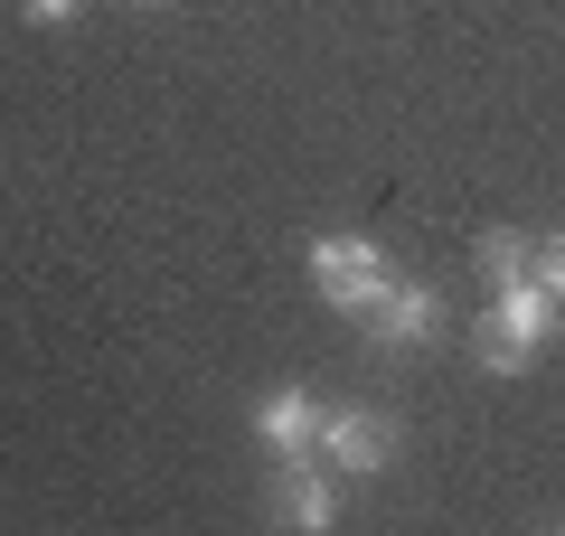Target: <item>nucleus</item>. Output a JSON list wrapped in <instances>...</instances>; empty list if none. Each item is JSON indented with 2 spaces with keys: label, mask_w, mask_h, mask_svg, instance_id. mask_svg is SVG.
Listing matches in <instances>:
<instances>
[{
  "label": "nucleus",
  "mask_w": 565,
  "mask_h": 536,
  "mask_svg": "<svg viewBox=\"0 0 565 536\" xmlns=\"http://www.w3.org/2000/svg\"><path fill=\"white\" fill-rule=\"evenodd\" d=\"M349 320L367 330V349H424V339L444 330V292H434L424 274H396V264H386V274L359 292Z\"/></svg>",
  "instance_id": "1"
},
{
  "label": "nucleus",
  "mask_w": 565,
  "mask_h": 536,
  "mask_svg": "<svg viewBox=\"0 0 565 536\" xmlns=\"http://www.w3.org/2000/svg\"><path fill=\"white\" fill-rule=\"evenodd\" d=\"M311 452H321L340 480H377V471H396L405 424L386 415V405H321V442H311Z\"/></svg>",
  "instance_id": "2"
},
{
  "label": "nucleus",
  "mask_w": 565,
  "mask_h": 536,
  "mask_svg": "<svg viewBox=\"0 0 565 536\" xmlns=\"http://www.w3.org/2000/svg\"><path fill=\"white\" fill-rule=\"evenodd\" d=\"M340 499H349V480L330 471L321 452H302V461H274L264 517H274V527H292V536H330V527H340Z\"/></svg>",
  "instance_id": "3"
},
{
  "label": "nucleus",
  "mask_w": 565,
  "mask_h": 536,
  "mask_svg": "<svg viewBox=\"0 0 565 536\" xmlns=\"http://www.w3.org/2000/svg\"><path fill=\"white\" fill-rule=\"evenodd\" d=\"M302 274H311V292H321V311H359V292L386 274V245L377 236H349V226H321V236L302 245Z\"/></svg>",
  "instance_id": "4"
},
{
  "label": "nucleus",
  "mask_w": 565,
  "mask_h": 536,
  "mask_svg": "<svg viewBox=\"0 0 565 536\" xmlns=\"http://www.w3.org/2000/svg\"><path fill=\"white\" fill-rule=\"evenodd\" d=\"M255 442H264V461H302L321 442V396L311 386H264L255 396Z\"/></svg>",
  "instance_id": "5"
},
{
  "label": "nucleus",
  "mask_w": 565,
  "mask_h": 536,
  "mask_svg": "<svg viewBox=\"0 0 565 536\" xmlns=\"http://www.w3.org/2000/svg\"><path fill=\"white\" fill-rule=\"evenodd\" d=\"M481 320H500L509 339H527V349H546V339H556V320H565V301L546 292L537 274H519V282H500V292H490V311Z\"/></svg>",
  "instance_id": "6"
},
{
  "label": "nucleus",
  "mask_w": 565,
  "mask_h": 536,
  "mask_svg": "<svg viewBox=\"0 0 565 536\" xmlns=\"http://www.w3.org/2000/svg\"><path fill=\"white\" fill-rule=\"evenodd\" d=\"M527 255H537V236H527V226H481V236H471V274H481L490 292H500V282H519Z\"/></svg>",
  "instance_id": "7"
},
{
  "label": "nucleus",
  "mask_w": 565,
  "mask_h": 536,
  "mask_svg": "<svg viewBox=\"0 0 565 536\" xmlns=\"http://www.w3.org/2000/svg\"><path fill=\"white\" fill-rule=\"evenodd\" d=\"M471 367H481V377H527V367H537V349H527V339H509L500 320H471Z\"/></svg>",
  "instance_id": "8"
},
{
  "label": "nucleus",
  "mask_w": 565,
  "mask_h": 536,
  "mask_svg": "<svg viewBox=\"0 0 565 536\" xmlns=\"http://www.w3.org/2000/svg\"><path fill=\"white\" fill-rule=\"evenodd\" d=\"M527 274H537L546 292L565 301V226H546V236H537V255H527Z\"/></svg>",
  "instance_id": "9"
},
{
  "label": "nucleus",
  "mask_w": 565,
  "mask_h": 536,
  "mask_svg": "<svg viewBox=\"0 0 565 536\" xmlns=\"http://www.w3.org/2000/svg\"><path fill=\"white\" fill-rule=\"evenodd\" d=\"M76 10L85 0H20V20H39V29H76Z\"/></svg>",
  "instance_id": "10"
},
{
  "label": "nucleus",
  "mask_w": 565,
  "mask_h": 536,
  "mask_svg": "<svg viewBox=\"0 0 565 536\" xmlns=\"http://www.w3.org/2000/svg\"><path fill=\"white\" fill-rule=\"evenodd\" d=\"M122 10H170V0H122Z\"/></svg>",
  "instance_id": "11"
}]
</instances>
